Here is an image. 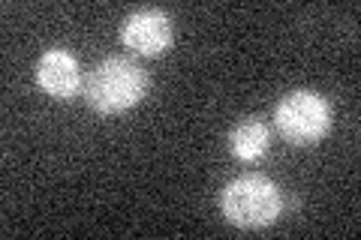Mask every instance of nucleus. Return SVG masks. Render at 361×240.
Masks as SVG:
<instances>
[{
  "mask_svg": "<svg viewBox=\"0 0 361 240\" xmlns=\"http://www.w3.org/2000/svg\"><path fill=\"white\" fill-rule=\"evenodd\" d=\"M151 78L130 57H106L85 78V102L94 111L115 118L148 96Z\"/></svg>",
  "mask_w": 361,
  "mask_h": 240,
  "instance_id": "1",
  "label": "nucleus"
},
{
  "mask_svg": "<svg viewBox=\"0 0 361 240\" xmlns=\"http://www.w3.org/2000/svg\"><path fill=\"white\" fill-rule=\"evenodd\" d=\"M220 213L226 222L244 232L268 228L283 213V192L265 175H241L220 192Z\"/></svg>",
  "mask_w": 361,
  "mask_h": 240,
  "instance_id": "2",
  "label": "nucleus"
},
{
  "mask_svg": "<svg viewBox=\"0 0 361 240\" xmlns=\"http://www.w3.org/2000/svg\"><path fill=\"white\" fill-rule=\"evenodd\" d=\"M331 102L316 90H289L274 106V127L280 139L295 147L319 144L331 132Z\"/></svg>",
  "mask_w": 361,
  "mask_h": 240,
  "instance_id": "3",
  "label": "nucleus"
},
{
  "mask_svg": "<svg viewBox=\"0 0 361 240\" xmlns=\"http://www.w3.org/2000/svg\"><path fill=\"white\" fill-rule=\"evenodd\" d=\"M121 39L130 51L142 57H160L172 49L175 27L163 9H135L133 15L123 18Z\"/></svg>",
  "mask_w": 361,
  "mask_h": 240,
  "instance_id": "4",
  "label": "nucleus"
},
{
  "mask_svg": "<svg viewBox=\"0 0 361 240\" xmlns=\"http://www.w3.org/2000/svg\"><path fill=\"white\" fill-rule=\"evenodd\" d=\"M37 84L51 99H61V102L75 99L85 90V75L75 54H70L66 49L42 51L37 61Z\"/></svg>",
  "mask_w": 361,
  "mask_h": 240,
  "instance_id": "5",
  "label": "nucleus"
},
{
  "mask_svg": "<svg viewBox=\"0 0 361 240\" xmlns=\"http://www.w3.org/2000/svg\"><path fill=\"white\" fill-rule=\"evenodd\" d=\"M229 153L241 163H259L271 147V130L259 118H244L229 130Z\"/></svg>",
  "mask_w": 361,
  "mask_h": 240,
  "instance_id": "6",
  "label": "nucleus"
}]
</instances>
